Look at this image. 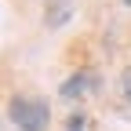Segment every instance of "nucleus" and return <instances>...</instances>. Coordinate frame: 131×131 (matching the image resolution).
<instances>
[{"label": "nucleus", "mask_w": 131, "mask_h": 131, "mask_svg": "<svg viewBox=\"0 0 131 131\" xmlns=\"http://www.w3.org/2000/svg\"><path fill=\"white\" fill-rule=\"evenodd\" d=\"M7 117L18 131H47L51 124V106L44 98H33V95H15L7 102Z\"/></svg>", "instance_id": "1"}, {"label": "nucleus", "mask_w": 131, "mask_h": 131, "mask_svg": "<svg viewBox=\"0 0 131 131\" xmlns=\"http://www.w3.org/2000/svg\"><path fill=\"white\" fill-rule=\"evenodd\" d=\"M91 91H98V77H95L91 69H80V73H73V77L62 84V98H69V102L91 95Z\"/></svg>", "instance_id": "2"}, {"label": "nucleus", "mask_w": 131, "mask_h": 131, "mask_svg": "<svg viewBox=\"0 0 131 131\" xmlns=\"http://www.w3.org/2000/svg\"><path fill=\"white\" fill-rule=\"evenodd\" d=\"M66 15H69V0H58V4H55V11L47 15V26H58V22H66Z\"/></svg>", "instance_id": "3"}, {"label": "nucleus", "mask_w": 131, "mask_h": 131, "mask_svg": "<svg viewBox=\"0 0 131 131\" xmlns=\"http://www.w3.org/2000/svg\"><path fill=\"white\" fill-rule=\"evenodd\" d=\"M84 127H88V117H84V113H73L69 124H66V131H84Z\"/></svg>", "instance_id": "4"}, {"label": "nucleus", "mask_w": 131, "mask_h": 131, "mask_svg": "<svg viewBox=\"0 0 131 131\" xmlns=\"http://www.w3.org/2000/svg\"><path fill=\"white\" fill-rule=\"evenodd\" d=\"M120 91H124V98H127V106H131V66L120 73Z\"/></svg>", "instance_id": "5"}, {"label": "nucleus", "mask_w": 131, "mask_h": 131, "mask_svg": "<svg viewBox=\"0 0 131 131\" xmlns=\"http://www.w3.org/2000/svg\"><path fill=\"white\" fill-rule=\"evenodd\" d=\"M124 4H127V7H131V0H124Z\"/></svg>", "instance_id": "6"}]
</instances>
